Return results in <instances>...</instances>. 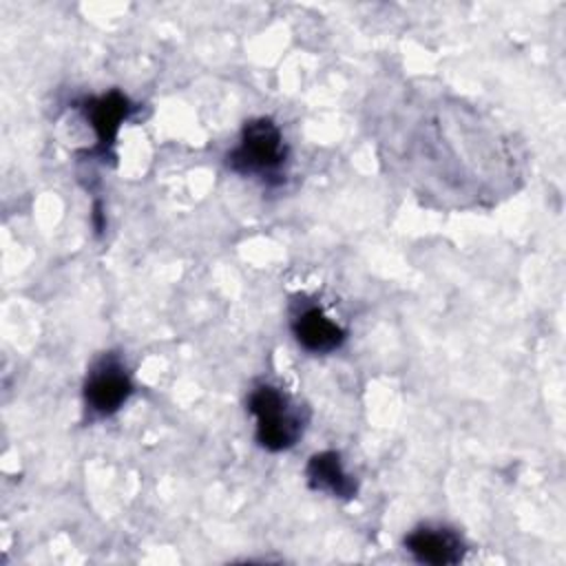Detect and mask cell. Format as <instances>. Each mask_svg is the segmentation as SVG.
<instances>
[{"mask_svg": "<svg viewBox=\"0 0 566 566\" xmlns=\"http://www.w3.org/2000/svg\"><path fill=\"white\" fill-rule=\"evenodd\" d=\"M290 329L294 340L310 354H332L347 340V329L332 321L314 301L296 296L290 305Z\"/></svg>", "mask_w": 566, "mask_h": 566, "instance_id": "5b68a950", "label": "cell"}, {"mask_svg": "<svg viewBox=\"0 0 566 566\" xmlns=\"http://www.w3.org/2000/svg\"><path fill=\"white\" fill-rule=\"evenodd\" d=\"M248 411L254 416V440L270 453L292 449L307 424V413L287 391L272 382H256L248 394Z\"/></svg>", "mask_w": 566, "mask_h": 566, "instance_id": "7a4b0ae2", "label": "cell"}, {"mask_svg": "<svg viewBox=\"0 0 566 566\" xmlns=\"http://www.w3.org/2000/svg\"><path fill=\"white\" fill-rule=\"evenodd\" d=\"M305 480L312 491H325L340 500H352L358 493V482L345 471L338 451H318L305 464Z\"/></svg>", "mask_w": 566, "mask_h": 566, "instance_id": "52a82bcc", "label": "cell"}, {"mask_svg": "<svg viewBox=\"0 0 566 566\" xmlns=\"http://www.w3.org/2000/svg\"><path fill=\"white\" fill-rule=\"evenodd\" d=\"M77 108L84 113L88 126L95 133V146L88 148L86 155L106 159L113 153L122 124L133 115L137 106L128 99V95H124L117 88H111L108 93L82 99Z\"/></svg>", "mask_w": 566, "mask_h": 566, "instance_id": "277c9868", "label": "cell"}, {"mask_svg": "<svg viewBox=\"0 0 566 566\" xmlns=\"http://www.w3.org/2000/svg\"><path fill=\"white\" fill-rule=\"evenodd\" d=\"M402 544L416 562L433 566L460 564L467 553L464 539L449 526H416L405 535Z\"/></svg>", "mask_w": 566, "mask_h": 566, "instance_id": "8992f818", "label": "cell"}, {"mask_svg": "<svg viewBox=\"0 0 566 566\" xmlns=\"http://www.w3.org/2000/svg\"><path fill=\"white\" fill-rule=\"evenodd\" d=\"M290 148L279 124L272 117H252L243 124L239 144L226 155V166L241 175L254 177L265 186H279L285 177Z\"/></svg>", "mask_w": 566, "mask_h": 566, "instance_id": "6da1fadb", "label": "cell"}, {"mask_svg": "<svg viewBox=\"0 0 566 566\" xmlns=\"http://www.w3.org/2000/svg\"><path fill=\"white\" fill-rule=\"evenodd\" d=\"M133 389V378L119 354L106 352L86 371L82 385L84 407L93 418H108L126 405Z\"/></svg>", "mask_w": 566, "mask_h": 566, "instance_id": "3957f363", "label": "cell"}]
</instances>
